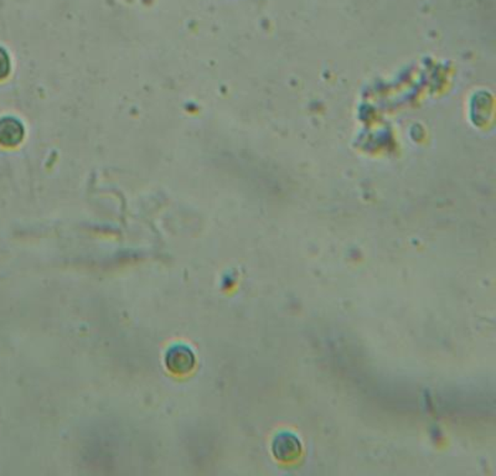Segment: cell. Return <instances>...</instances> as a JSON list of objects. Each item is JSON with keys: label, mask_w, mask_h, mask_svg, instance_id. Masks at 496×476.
Listing matches in <instances>:
<instances>
[{"label": "cell", "mask_w": 496, "mask_h": 476, "mask_svg": "<svg viewBox=\"0 0 496 476\" xmlns=\"http://www.w3.org/2000/svg\"><path fill=\"white\" fill-rule=\"evenodd\" d=\"M10 72V59L6 50L0 48V80L6 78Z\"/></svg>", "instance_id": "obj_4"}, {"label": "cell", "mask_w": 496, "mask_h": 476, "mask_svg": "<svg viewBox=\"0 0 496 476\" xmlns=\"http://www.w3.org/2000/svg\"><path fill=\"white\" fill-rule=\"evenodd\" d=\"M24 125L14 117L0 119V144L4 147H17L24 138Z\"/></svg>", "instance_id": "obj_2"}, {"label": "cell", "mask_w": 496, "mask_h": 476, "mask_svg": "<svg viewBox=\"0 0 496 476\" xmlns=\"http://www.w3.org/2000/svg\"><path fill=\"white\" fill-rule=\"evenodd\" d=\"M273 452L276 458L282 460H290L296 458L301 452V443L296 439V435L283 433L274 438L273 441Z\"/></svg>", "instance_id": "obj_3"}, {"label": "cell", "mask_w": 496, "mask_h": 476, "mask_svg": "<svg viewBox=\"0 0 496 476\" xmlns=\"http://www.w3.org/2000/svg\"><path fill=\"white\" fill-rule=\"evenodd\" d=\"M195 355L188 346H172L166 352V367L175 375L188 374L195 367Z\"/></svg>", "instance_id": "obj_1"}]
</instances>
